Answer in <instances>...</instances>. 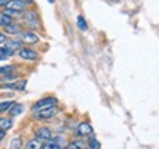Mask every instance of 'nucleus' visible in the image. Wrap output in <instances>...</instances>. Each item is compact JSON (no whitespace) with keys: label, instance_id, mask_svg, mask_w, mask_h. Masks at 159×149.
Listing matches in <instances>:
<instances>
[{"label":"nucleus","instance_id":"nucleus-8","mask_svg":"<svg viewBox=\"0 0 159 149\" xmlns=\"http://www.w3.org/2000/svg\"><path fill=\"white\" fill-rule=\"evenodd\" d=\"M27 86V80H21L16 83H5L2 84V89H11V90H24Z\"/></svg>","mask_w":159,"mask_h":149},{"label":"nucleus","instance_id":"nucleus-7","mask_svg":"<svg viewBox=\"0 0 159 149\" xmlns=\"http://www.w3.org/2000/svg\"><path fill=\"white\" fill-rule=\"evenodd\" d=\"M21 40H22L24 43H27V44H37V43L40 41V39L35 33L25 31V33H22V35H21Z\"/></svg>","mask_w":159,"mask_h":149},{"label":"nucleus","instance_id":"nucleus-12","mask_svg":"<svg viewBox=\"0 0 159 149\" xmlns=\"http://www.w3.org/2000/svg\"><path fill=\"white\" fill-rule=\"evenodd\" d=\"M5 33L7 34H21V25L18 24H9L7 27H5Z\"/></svg>","mask_w":159,"mask_h":149},{"label":"nucleus","instance_id":"nucleus-21","mask_svg":"<svg viewBox=\"0 0 159 149\" xmlns=\"http://www.w3.org/2000/svg\"><path fill=\"white\" fill-rule=\"evenodd\" d=\"M13 55V52H11L9 49H6V47H0V61H3L6 58H9Z\"/></svg>","mask_w":159,"mask_h":149},{"label":"nucleus","instance_id":"nucleus-15","mask_svg":"<svg viewBox=\"0 0 159 149\" xmlns=\"http://www.w3.org/2000/svg\"><path fill=\"white\" fill-rule=\"evenodd\" d=\"M22 111H24V106L21 105V103H13V105H12V108L9 109L7 112H9L12 117H16V115L22 114Z\"/></svg>","mask_w":159,"mask_h":149},{"label":"nucleus","instance_id":"nucleus-5","mask_svg":"<svg viewBox=\"0 0 159 149\" xmlns=\"http://www.w3.org/2000/svg\"><path fill=\"white\" fill-rule=\"evenodd\" d=\"M35 139H39L41 142H47V140L53 139V132L49 127H40L35 130Z\"/></svg>","mask_w":159,"mask_h":149},{"label":"nucleus","instance_id":"nucleus-17","mask_svg":"<svg viewBox=\"0 0 159 149\" xmlns=\"http://www.w3.org/2000/svg\"><path fill=\"white\" fill-rule=\"evenodd\" d=\"M22 148V139L21 137H13L9 143V149H21Z\"/></svg>","mask_w":159,"mask_h":149},{"label":"nucleus","instance_id":"nucleus-6","mask_svg":"<svg viewBox=\"0 0 159 149\" xmlns=\"http://www.w3.org/2000/svg\"><path fill=\"white\" fill-rule=\"evenodd\" d=\"M6 9H11V11H16V12H25L27 5L22 3L21 0H7V3L5 6Z\"/></svg>","mask_w":159,"mask_h":149},{"label":"nucleus","instance_id":"nucleus-9","mask_svg":"<svg viewBox=\"0 0 159 149\" xmlns=\"http://www.w3.org/2000/svg\"><path fill=\"white\" fill-rule=\"evenodd\" d=\"M63 146L62 139H50L43 143V149H59Z\"/></svg>","mask_w":159,"mask_h":149},{"label":"nucleus","instance_id":"nucleus-3","mask_svg":"<svg viewBox=\"0 0 159 149\" xmlns=\"http://www.w3.org/2000/svg\"><path fill=\"white\" fill-rule=\"evenodd\" d=\"M91 134H93V127L90 123H87V121L80 123L77 127V136L78 137H90Z\"/></svg>","mask_w":159,"mask_h":149},{"label":"nucleus","instance_id":"nucleus-2","mask_svg":"<svg viewBox=\"0 0 159 149\" xmlns=\"http://www.w3.org/2000/svg\"><path fill=\"white\" fill-rule=\"evenodd\" d=\"M57 114H59V108L57 106H50V108L41 109V111H35L34 117L37 120H50Z\"/></svg>","mask_w":159,"mask_h":149},{"label":"nucleus","instance_id":"nucleus-14","mask_svg":"<svg viewBox=\"0 0 159 149\" xmlns=\"http://www.w3.org/2000/svg\"><path fill=\"white\" fill-rule=\"evenodd\" d=\"M25 149H43V142L39 139H33L25 145Z\"/></svg>","mask_w":159,"mask_h":149},{"label":"nucleus","instance_id":"nucleus-24","mask_svg":"<svg viewBox=\"0 0 159 149\" xmlns=\"http://www.w3.org/2000/svg\"><path fill=\"white\" fill-rule=\"evenodd\" d=\"M13 78H16V74H15V72H7V74L3 75V80H5V81L13 80Z\"/></svg>","mask_w":159,"mask_h":149},{"label":"nucleus","instance_id":"nucleus-22","mask_svg":"<svg viewBox=\"0 0 159 149\" xmlns=\"http://www.w3.org/2000/svg\"><path fill=\"white\" fill-rule=\"evenodd\" d=\"M12 105H13V102H0V114L7 112L12 108Z\"/></svg>","mask_w":159,"mask_h":149},{"label":"nucleus","instance_id":"nucleus-29","mask_svg":"<svg viewBox=\"0 0 159 149\" xmlns=\"http://www.w3.org/2000/svg\"><path fill=\"white\" fill-rule=\"evenodd\" d=\"M49 2H50V3H55V0H49Z\"/></svg>","mask_w":159,"mask_h":149},{"label":"nucleus","instance_id":"nucleus-20","mask_svg":"<svg viewBox=\"0 0 159 149\" xmlns=\"http://www.w3.org/2000/svg\"><path fill=\"white\" fill-rule=\"evenodd\" d=\"M100 146H102V145H100V142H99L97 139H94L93 136L89 137V148L90 149H100Z\"/></svg>","mask_w":159,"mask_h":149},{"label":"nucleus","instance_id":"nucleus-13","mask_svg":"<svg viewBox=\"0 0 159 149\" xmlns=\"http://www.w3.org/2000/svg\"><path fill=\"white\" fill-rule=\"evenodd\" d=\"M12 126H13V123H12L11 118H6V117H0V128L2 130H11Z\"/></svg>","mask_w":159,"mask_h":149},{"label":"nucleus","instance_id":"nucleus-19","mask_svg":"<svg viewBox=\"0 0 159 149\" xmlns=\"http://www.w3.org/2000/svg\"><path fill=\"white\" fill-rule=\"evenodd\" d=\"M66 149H84V142L83 140H72L68 143Z\"/></svg>","mask_w":159,"mask_h":149},{"label":"nucleus","instance_id":"nucleus-26","mask_svg":"<svg viewBox=\"0 0 159 149\" xmlns=\"http://www.w3.org/2000/svg\"><path fill=\"white\" fill-rule=\"evenodd\" d=\"M5 136H6V132H5V130H2V128H0V140H2V139L5 137Z\"/></svg>","mask_w":159,"mask_h":149},{"label":"nucleus","instance_id":"nucleus-1","mask_svg":"<svg viewBox=\"0 0 159 149\" xmlns=\"http://www.w3.org/2000/svg\"><path fill=\"white\" fill-rule=\"evenodd\" d=\"M57 105V99L55 96H47V98H43L37 100V102L33 105V111H41V109L50 108V106H56Z\"/></svg>","mask_w":159,"mask_h":149},{"label":"nucleus","instance_id":"nucleus-10","mask_svg":"<svg viewBox=\"0 0 159 149\" xmlns=\"http://www.w3.org/2000/svg\"><path fill=\"white\" fill-rule=\"evenodd\" d=\"M5 47L15 53V52H18L19 49H22L24 47V41L22 40H7L6 41V44H5Z\"/></svg>","mask_w":159,"mask_h":149},{"label":"nucleus","instance_id":"nucleus-23","mask_svg":"<svg viewBox=\"0 0 159 149\" xmlns=\"http://www.w3.org/2000/svg\"><path fill=\"white\" fill-rule=\"evenodd\" d=\"M15 71V65H5V67H0V74H7V72H13Z\"/></svg>","mask_w":159,"mask_h":149},{"label":"nucleus","instance_id":"nucleus-31","mask_svg":"<svg viewBox=\"0 0 159 149\" xmlns=\"http://www.w3.org/2000/svg\"><path fill=\"white\" fill-rule=\"evenodd\" d=\"M59 149H65V148H59Z\"/></svg>","mask_w":159,"mask_h":149},{"label":"nucleus","instance_id":"nucleus-11","mask_svg":"<svg viewBox=\"0 0 159 149\" xmlns=\"http://www.w3.org/2000/svg\"><path fill=\"white\" fill-rule=\"evenodd\" d=\"M24 19H25V22L28 24V25H39V15H37V12H34V11L27 12Z\"/></svg>","mask_w":159,"mask_h":149},{"label":"nucleus","instance_id":"nucleus-27","mask_svg":"<svg viewBox=\"0 0 159 149\" xmlns=\"http://www.w3.org/2000/svg\"><path fill=\"white\" fill-rule=\"evenodd\" d=\"M22 3H25V5L28 6V5H33V0H21Z\"/></svg>","mask_w":159,"mask_h":149},{"label":"nucleus","instance_id":"nucleus-25","mask_svg":"<svg viewBox=\"0 0 159 149\" xmlns=\"http://www.w3.org/2000/svg\"><path fill=\"white\" fill-rule=\"evenodd\" d=\"M6 41H7V37H6V34L0 33V43H6Z\"/></svg>","mask_w":159,"mask_h":149},{"label":"nucleus","instance_id":"nucleus-16","mask_svg":"<svg viewBox=\"0 0 159 149\" xmlns=\"http://www.w3.org/2000/svg\"><path fill=\"white\" fill-rule=\"evenodd\" d=\"M77 25H78V28L81 30V31H87V28H89L87 21L84 19L83 15H78V16H77Z\"/></svg>","mask_w":159,"mask_h":149},{"label":"nucleus","instance_id":"nucleus-30","mask_svg":"<svg viewBox=\"0 0 159 149\" xmlns=\"http://www.w3.org/2000/svg\"><path fill=\"white\" fill-rule=\"evenodd\" d=\"M84 149H90V148H84Z\"/></svg>","mask_w":159,"mask_h":149},{"label":"nucleus","instance_id":"nucleus-18","mask_svg":"<svg viewBox=\"0 0 159 149\" xmlns=\"http://www.w3.org/2000/svg\"><path fill=\"white\" fill-rule=\"evenodd\" d=\"M9 24H12V18L9 15H6L5 12L0 13V27H7Z\"/></svg>","mask_w":159,"mask_h":149},{"label":"nucleus","instance_id":"nucleus-28","mask_svg":"<svg viewBox=\"0 0 159 149\" xmlns=\"http://www.w3.org/2000/svg\"><path fill=\"white\" fill-rule=\"evenodd\" d=\"M6 3H7V0H0V7L6 6Z\"/></svg>","mask_w":159,"mask_h":149},{"label":"nucleus","instance_id":"nucleus-4","mask_svg":"<svg viewBox=\"0 0 159 149\" xmlns=\"http://www.w3.org/2000/svg\"><path fill=\"white\" fill-rule=\"evenodd\" d=\"M18 55L21 59L24 61H35L37 58H39V53L34 50V49H31V47H22V49H19L18 50Z\"/></svg>","mask_w":159,"mask_h":149}]
</instances>
